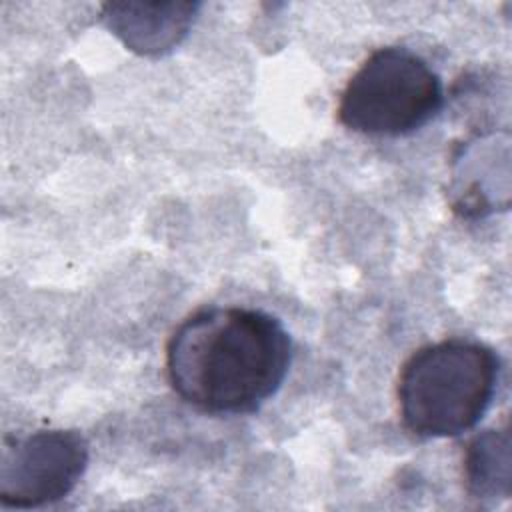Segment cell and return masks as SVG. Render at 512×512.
Returning <instances> with one entry per match:
<instances>
[{"label": "cell", "instance_id": "3957f363", "mask_svg": "<svg viewBox=\"0 0 512 512\" xmlns=\"http://www.w3.org/2000/svg\"><path fill=\"white\" fill-rule=\"evenodd\" d=\"M442 106L444 86L436 70L404 46H384L348 78L336 114L356 134L398 138L426 126Z\"/></svg>", "mask_w": 512, "mask_h": 512}, {"label": "cell", "instance_id": "7a4b0ae2", "mask_svg": "<svg viewBox=\"0 0 512 512\" xmlns=\"http://www.w3.org/2000/svg\"><path fill=\"white\" fill-rule=\"evenodd\" d=\"M498 376V354L478 340L446 338L420 346L398 374L400 420L418 438L462 436L488 412Z\"/></svg>", "mask_w": 512, "mask_h": 512}, {"label": "cell", "instance_id": "8992f818", "mask_svg": "<svg viewBox=\"0 0 512 512\" xmlns=\"http://www.w3.org/2000/svg\"><path fill=\"white\" fill-rule=\"evenodd\" d=\"M464 484L476 500H498L510 496V430L490 428L466 444Z\"/></svg>", "mask_w": 512, "mask_h": 512}, {"label": "cell", "instance_id": "5b68a950", "mask_svg": "<svg viewBox=\"0 0 512 512\" xmlns=\"http://www.w3.org/2000/svg\"><path fill=\"white\" fill-rule=\"evenodd\" d=\"M200 2H106L100 22L128 50L140 56H164L190 32Z\"/></svg>", "mask_w": 512, "mask_h": 512}, {"label": "cell", "instance_id": "6da1fadb", "mask_svg": "<svg viewBox=\"0 0 512 512\" xmlns=\"http://www.w3.org/2000/svg\"><path fill=\"white\" fill-rule=\"evenodd\" d=\"M292 364L284 324L258 308L212 306L186 316L166 342V378L188 406L214 416L252 414Z\"/></svg>", "mask_w": 512, "mask_h": 512}, {"label": "cell", "instance_id": "277c9868", "mask_svg": "<svg viewBox=\"0 0 512 512\" xmlns=\"http://www.w3.org/2000/svg\"><path fill=\"white\" fill-rule=\"evenodd\" d=\"M88 458V442L78 430L6 436L0 454V504L26 510L66 498L84 476Z\"/></svg>", "mask_w": 512, "mask_h": 512}]
</instances>
